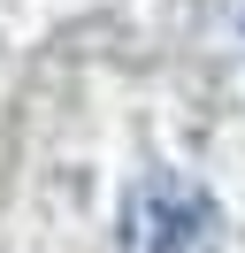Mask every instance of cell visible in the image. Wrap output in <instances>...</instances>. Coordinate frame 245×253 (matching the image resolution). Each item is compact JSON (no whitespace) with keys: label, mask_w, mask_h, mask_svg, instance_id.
<instances>
[{"label":"cell","mask_w":245,"mask_h":253,"mask_svg":"<svg viewBox=\"0 0 245 253\" xmlns=\"http://www.w3.org/2000/svg\"><path fill=\"white\" fill-rule=\"evenodd\" d=\"M115 253H214V200L168 169L138 176L122 200Z\"/></svg>","instance_id":"6da1fadb"}]
</instances>
